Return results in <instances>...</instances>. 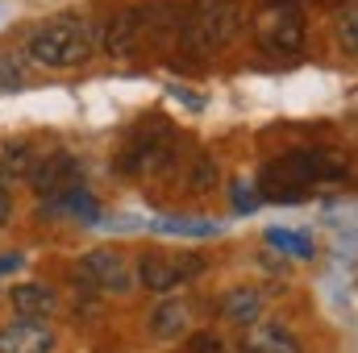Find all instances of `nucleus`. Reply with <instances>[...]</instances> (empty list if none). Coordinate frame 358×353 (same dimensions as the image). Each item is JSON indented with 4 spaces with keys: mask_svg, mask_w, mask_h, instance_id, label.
I'll return each mask as SVG.
<instances>
[{
    "mask_svg": "<svg viewBox=\"0 0 358 353\" xmlns=\"http://www.w3.org/2000/svg\"><path fill=\"white\" fill-rule=\"evenodd\" d=\"M238 29H242V8L234 0H196V8L183 21V46L204 59L225 50Z\"/></svg>",
    "mask_w": 358,
    "mask_h": 353,
    "instance_id": "1",
    "label": "nucleus"
},
{
    "mask_svg": "<svg viewBox=\"0 0 358 353\" xmlns=\"http://www.w3.org/2000/svg\"><path fill=\"white\" fill-rule=\"evenodd\" d=\"M29 54H34V63L55 67V71H63V67H80V63H88L92 59V33H88V25L76 21V17L50 21V25H42V29L34 33Z\"/></svg>",
    "mask_w": 358,
    "mask_h": 353,
    "instance_id": "2",
    "label": "nucleus"
},
{
    "mask_svg": "<svg viewBox=\"0 0 358 353\" xmlns=\"http://www.w3.org/2000/svg\"><path fill=\"white\" fill-rule=\"evenodd\" d=\"M255 38L267 54H296L304 46V13L292 0H275L255 17Z\"/></svg>",
    "mask_w": 358,
    "mask_h": 353,
    "instance_id": "3",
    "label": "nucleus"
},
{
    "mask_svg": "<svg viewBox=\"0 0 358 353\" xmlns=\"http://www.w3.org/2000/svg\"><path fill=\"white\" fill-rule=\"evenodd\" d=\"M329 175H342V167L329 154H321V150H296V154H283L279 163H271L263 183H275V187H308V183L329 179Z\"/></svg>",
    "mask_w": 358,
    "mask_h": 353,
    "instance_id": "4",
    "label": "nucleus"
},
{
    "mask_svg": "<svg viewBox=\"0 0 358 353\" xmlns=\"http://www.w3.org/2000/svg\"><path fill=\"white\" fill-rule=\"evenodd\" d=\"M200 270H204L200 258L146 254V258H142V270H138V278H142V287H146V291H176V287H183L187 278H196Z\"/></svg>",
    "mask_w": 358,
    "mask_h": 353,
    "instance_id": "5",
    "label": "nucleus"
},
{
    "mask_svg": "<svg viewBox=\"0 0 358 353\" xmlns=\"http://www.w3.org/2000/svg\"><path fill=\"white\" fill-rule=\"evenodd\" d=\"M80 187V163L71 154H50L34 167V191L46 204H59L63 195H71Z\"/></svg>",
    "mask_w": 358,
    "mask_h": 353,
    "instance_id": "6",
    "label": "nucleus"
},
{
    "mask_svg": "<svg viewBox=\"0 0 358 353\" xmlns=\"http://www.w3.org/2000/svg\"><path fill=\"white\" fill-rule=\"evenodd\" d=\"M80 278H88L92 287H100V291H117V295H125L134 287V270L125 266V258L117 250H96V254H88L84 266H80Z\"/></svg>",
    "mask_w": 358,
    "mask_h": 353,
    "instance_id": "7",
    "label": "nucleus"
},
{
    "mask_svg": "<svg viewBox=\"0 0 358 353\" xmlns=\"http://www.w3.org/2000/svg\"><path fill=\"white\" fill-rule=\"evenodd\" d=\"M167 163H171V133H167V129L142 133V137L125 150V158H121L125 171H142V175H155V171L167 167Z\"/></svg>",
    "mask_w": 358,
    "mask_h": 353,
    "instance_id": "8",
    "label": "nucleus"
},
{
    "mask_svg": "<svg viewBox=\"0 0 358 353\" xmlns=\"http://www.w3.org/2000/svg\"><path fill=\"white\" fill-rule=\"evenodd\" d=\"M55 350V333L38 320H17L0 329V353H50Z\"/></svg>",
    "mask_w": 358,
    "mask_h": 353,
    "instance_id": "9",
    "label": "nucleus"
},
{
    "mask_svg": "<svg viewBox=\"0 0 358 353\" xmlns=\"http://www.w3.org/2000/svg\"><path fill=\"white\" fill-rule=\"evenodd\" d=\"M242 353H300V341L275 320H255L242 333Z\"/></svg>",
    "mask_w": 358,
    "mask_h": 353,
    "instance_id": "10",
    "label": "nucleus"
},
{
    "mask_svg": "<svg viewBox=\"0 0 358 353\" xmlns=\"http://www.w3.org/2000/svg\"><path fill=\"white\" fill-rule=\"evenodd\" d=\"M8 299H13V312L21 320H46L55 312V291L42 283H21V287H13Z\"/></svg>",
    "mask_w": 358,
    "mask_h": 353,
    "instance_id": "11",
    "label": "nucleus"
},
{
    "mask_svg": "<svg viewBox=\"0 0 358 353\" xmlns=\"http://www.w3.org/2000/svg\"><path fill=\"white\" fill-rule=\"evenodd\" d=\"M259 316H263V295H259L255 287H234V291L221 299V320H229V324H238V329L255 324Z\"/></svg>",
    "mask_w": 358,
    "mask_h": 353,
    "instance_id": "12",
    "label": "nucleus"
},
{
    "mask_svg": "<svg viewBox=\"0 0 358 353\" xmlns=\"http://www.w3.org/2000/svg\"><path fill=\"white\" fill-rule=\"evenodd\" d=\"M187 324H192V303H187V299H167V303H159L155 316H150V333L163 337V341L183 337Z\"/></svg>",
    "mask_w": 358,
    "mask_h": 353,
    "instance_id": "13",
    "label": "nucleus"
},
{
    "mask_svg": "<svg viewBox=\"0 0 358 353\" xmlns=\"http://www.w3.org/2000/svg\"><path fill=\"white\" fill-rule=\"evenodd\" d=\"M38 154L25 142H0V183H21L34 175Z\"/></svg>",
    "mask_w": 358,
    "mask_h": 353,
    "instance_id": "14",
    "label": "nucleus"
},
{
    "mask_svg": "<svg viewBox=\"0 0 358 353\" xmlns=\"http://www.w3.org/2000/svg\"><path fill=\"white\" fill-rule=\"evenodd\" d=\"M155 229L159 233H179V237H213L217 233L213 220H196V216H163V220H155Z\"/></svg>",
    "mask_w": 358,
    "mask_h": 353,
    "instance_id": "15",
    "label": "nucleus"
},
{
    "mask_svg": "<svg viewBox=\"0 0 358 353\" xmlns=\"http://www.w3.org/2000/svg\"><path fill=\"white\" fill-rule=\"evenodd\" d=\"M267 241L275 250L292 254V258H313V241L300 237V233H287V229H267Z\"/></svg>",
    "mask_w": 358,
    "mask_h": 353,
    "instance_id": "16",
    "label": "nucleus"
},
{
    "mask_svg": "<svg viewBox=\"0 0 358 353\" xmlns=\"http://www.w3.org/2000/svg\"><path fill=\"white\" fill-rule=\"evenodd\" d=\"M134 29H138V13H121V17L113 21V29L104 33V46H108L113 54H121V50L129 46V38H134Z\"/></svg>",
    "mask_w": 358,
    "mask_h": 353,
    "instance_id": "17",
    "label": "nucleus"
},
{
    "mask_svg": "<svg viewBox=\"0 0 358 353\" xmlns=\"http://www.w3.org/2000/svg\"><path fill=\"white\" fill-rule=\"evenodd\" d=\"M59 208H63V212H71V216H80V220H88V225L100 220V208H96V200H92V195H84V187H76L71 195H63V200H59Z\"/></svg>",
    "mask_w": 358,
    "mask_h": 353,
    "instance_id": "18",
    "label": "nucleus"
},
{
    "mask_svg": "<svg viewBox=\"0 0 358 353\" xmlns=\"http://www.w3.org/2000/svg\"><path fill=\"white\" fill-rule=\"evenodd\" d=\"M213 183H217V167H213V158L196 154V158H192V175H187V187H192V191H208Z\"/></svg>",
    "mask_w": 358,
    "mask_h": 353,
    "instance_id": "19",
    "label": "nucleus"
},
{
    "mask_svg": "<svg viewBox=\"0 0 358 353\" xmlns=\"http://www.w3.org/2000/svg\"><path fill=\"white\" fill-rule=\"evenodd\" d=\"M183 353H229V350H225L221 337H213V333H196V337H187Z\"/></svg>",
    "mask_w": 358,
    "mask_h": 353,
    "instance_id": "20",
    "label": "nucleus"
},
{
    "mask_svg": "<svg viewBox=\"0 0 358 353\" xmlns=\"http://www.w3.org/2000/svg\"><path fill=\"white\" fill-rule=\"evenodd\" d=\"M234 204H238V208H246V212H250V208H255V204H259V195H255V191H250V187H246V183H238V187H234Z\"/></svg>",
    "mask_w": 358,
    "mask_h": 353,
    "instance_id": "21",
    "label": "nucleus"
},
{
    "mask_svg": "<svg viewBox=\"0 0 358 353\" xmlns=\"http://www.w3.org/2000/svg\"><path fill=\"white\" fill-rule=\"evenodd\" d=\"M8 212H13V200H8V191H4V187H0V225H4V220H8Z\"/></svg>",
    "mask_w": 358,
    "mask_h": 353,
    "instance_id": "22",
    "label": "nucleus"
},
{
    "mask_svg": "<svg viewBox=\"0 0 358 353\" xmlns=\"http://www.w3.org/2000/svg\"><path fill=\"white\" fill-rule=\"evenodd\" d=\"M17 266H21V258L8 254V258H0V274H8V270H17Z\"/></svg>",
    "mask_w": 358,
    "mask_h": 353,
    "instance_id": "23",
    "label": "nucleus"
}]
</instances>
